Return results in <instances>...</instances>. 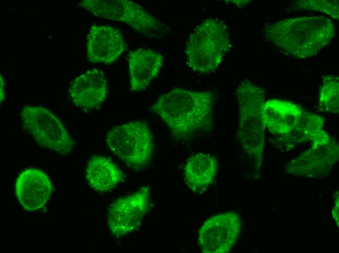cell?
Wrapping results in <instances>:
<instances>
[{
	"label": "cell",
	"instance_id": "277c9868",
	"mask_svg": "<svg viewBox=\"0 0 339 253\" xmlns=\"http://www.w3.org/2000/svg\"><path fill=\"white\" fill-rule=\"evenodd\" d=\"M236 95L239 110L238 137L243 149L259 171L264 147L265 127L262 109L265 91L245 79L239 85Z\"/></svg>",
	"mask_w": 339,
	"mask_h": 253
},
{
	"label": "cell",
	"instance_id": "8fae6325",
	"mask_svg": "<svg viewBox=\"0 0 339 253\" xmlns=\"http://www.w3.org/2000/svg\"><path fill=\"white\" fill-rule=\"evenodd\" d=\"M108 90L103 72L94 69L75 77L70 84L68 93L77 107L89 110L99 108L105 102Z\"/></svg>",
	"mask_w": 339,
	"mask_h": 253
},
{
	"label": "cell",
	"instance_id": "d6986e66",
	"mask_svg": "<svg viewBox=\"0 0 339 253\" xmlns=\"http://www.w3.org/2000/svg\"><path fill=\"white\" fill-rule=\"evenodd\" d=\"M339 76L334 75L323 77L319 90V108L321 111L339 112Z\"/></svg>",
	"mask_w": 339,
	"mask_h": 253
},
{
	"label": "cell",
	"instance_id": "7c38bea8",
	"mask_svg": "<svg viewBox=\"0 0 339 253\" xmlns=\"http://www.w3.org/2000/svg\"><path fill=\"white\" fill-rule=\"evenodd\" d=\"M53 188L45 172L35 168L22 171L15 183L17 198L23 209L27 211L42 208L49 199Z\"/></svg>",
	"mask_w": 339,
	"mask_h": 253
},
{
	"label": "cell",
	"instance_id": "ac0fdd59",
	"mask_svg": "<svg viewBox=\"0 0 339 253\" xmlns=\"http://www.w3.org/2000/svg\"><path fill=\"white\" fill-rule=\"evenodd\" d=\"M85 178L94 190L106 192L116 187L123 181L124 174L109 158L94 156L87 163Z\"/></svg>",
	"mask_w": 339,
	"mask_h": 253
},
{
	"label": "cell",
	"instance_id": "2e32d148",
	"mask_svg": "<svg viewBox=\"0 0 339 253\" xmlns=\"http://www.w3.org/2000/svg\"><path fill=\"white\" fill-rule=\"evenodd\" d=\"M302 111L301 107L290 102L269 100L263 106L262 120L265 128L271 133L282 135L292 129Z\"/></svg>",
	"mask_w": 339,
	"mask_h": 253
},
{
	"label": "cell",
	"instance_id": "8992f818",
	"mask_svg": "<svg viewBox=\"0 0 339 253\" xmlns=\"http://www.w3.org/2000/svg\"><path fill=\"white\" fill-rule=\"evenodd\" d=\"M78 5L96 17L126 23L147 36L160 37L169 30L139 4L129 0H84Z\"/></svg>",
	"mask_w": 339,
	"mask_h": 253
},
{
	"label": "cell",
	"instance_id": "3957f363",
	"mask_svg": "<svg viewBox=\"0 0 339 253\" xmlns=\"http://www.w3.org/2000/svg\"><path fill=\"white\" fill-rule=\"evenodd\" d=\"M231 46L225 23L218 18L206 19L194 29L188 39L187 64L197 73H210L217 69Z\"/></svg>",
	"mask_w": 339,
	"mask_h": 253
},
{
	"label": "cell",
	"instance_id": "44dd1931",
	"mask_svg": "<svg viewBox=\"0 0 339 253\" xmlns=\"http://www.w3.org/2000/svg\"><path fill=\"white\" fill-rule=\"evenodd\" d=\"M334 202L332 210L333 217L336 221V224L339 227V199L338 192H336L334 196Z\"/></svg>",
	"mask_w": 339,
	"mask_h": 253
},
{
	"label": "cell",
	"instance_id": "ba28073f",
	"mask_svg": "<svg viewBox=\"0 0 339 253\" xmlns=\"http://www.w3.org/2000/svg\"><path fill=\"white\" fill-rule=\"evenodd\" d=\"M149 199L150 188L145 186L113 203L107 214L108 226L112 234L120 237L138 228L147 212Z\"/></svg>",
	"mask_w": 339,
	"mask_h": 253
},
{
	"label": "cell",
	"instance_id": "30bf717a",
	"mask_svg": "<svg viewBox=\"0 0 339 253\" xmlns=\"http://www.w3.org/2000/svg\"><path fill=\"white\" fill-rule=\"evenodd\" d=\"M86 49L88 61L110 64L118 60L124 53L126 43L118 29L93 24L87 35Z\"/></svg>",
	"mask_w": 339,
	"mask_h": 253
},
{
	"label": "cell",
	"instance_id": "7a4b0ae2",
	"mask_svg": "<svg viewBox=\"0 0 339 253\" xmlns=\"http://www.w3.org/2000/svg\"><path fill=\"white\" fill-rule=\"evenodd\" d=\"M264 32L267 40L277 47L295 57L305 58L329 44L335 28L326 17H302L270 23Z\"/></svg>",
	"mask_w": 339,
	"mask_h": 253
},
{
	"label": "cell",
	"instance_id": "4fadbf2b",
	"mask_svg": "<svg viewBox=\"0 0 339 253\" xmlns=\"http://www.w3.org/2000/svg\"><path fill=\"white\" fill-rule=\"evenodd\" d=\"M339 158V145L333 140L317 147H311L291 161L285 170L293 175L316 178L328 172Z\"/></svg>",
	"mask_w": 339,
	"mask_h": 253
},
{
	"label": "cell",
	"instance_id": "52a82bcc",
	"mask_svg": "<svg viewBox=\"0 0 339 253\" xmlns=\"http://www.w3.org/2000/svg\"><path fill=\"white\" fill-rule=\"evenodd\" d=\"M20 117L23 128L43 148L65 155L75 142L60 120L42 106H25Z\"/></svg>",
	"mask_w": 339,
	"mask_h": 253
},
{
	"label": "cell",
	"instance_id": "ffe728a7",
	"mask_svg": "<svg viewBox=\"0 0 339 253\" xmlns=\"http://www.w3.org/2000/svg\"><path fill=\"white\" fill-rule=\"evenodd\" d=\"M294 6L296 9L320 11L339 19V0H300L295 2Z\"/></svg>",
	"mask_w": 339,
	"mask_h": 253
},
{
	"label": "cell",
	"instance_id": "5bb4252c",
	"mask_svg": "<svg viewBox=\"0 0 339 253\" xmlns=\"http://www.w3.org/2000/svg\"><path fill=\"white\" fill-rule=\"evenodd\" d=\"M164 61L160 53L151 49H138L128 56L131 90H144L158 74Z\"/></svg>",
	"mask_w": 339,
	"mask_h": 253
},
{
	"label": "cell",
	"instance_id": "9c48e42d",
	"mask_svg": "<svg viewBox=\"0 0 339 253\" xmlns=\"http://www.w3.org/2000/svg\"><path fill=\"white\" fill-rule=\"evenodd\" d=\"M239 215L227 212L208 218L199 232L198 243L204 253H226L231 249L240 234Z\"/></svg>",
	"mask_w": 339,
	"mask_h": 253
},
{
	"label": "cell",
	"instance_id": "6da1fadb",
	"mask_svg": "<svg viewBox=\"0 0 339 253\" xmlns=\"http://www.w3.org/2000/svg\"><path fill=\"white\" fill-rule=\"evenodd\" d=\"M213 93L174 88L161 95L151 107L177 139L186 140L213 126Z\"/></svg>",
	"mask_w": 339,
	"mask_h": 253
},
{
	"label": "cell",
	"instance_id": "9a60e30c",
	"mask_svg": "<svg viewBox=\"0 0 339 253\" xmlns=\"http://www.w3.org/2000/svg\"><path fill=\"white\" fill-rule=\"evenodd\" d=\"M323 118L315 113L302 111L292 129L287 133L279 135V141L284 147H290L305 142L311 141L312 147L327 144L330 139L321 128Z\"/></svg>",
	"mask_w": 339,
	"mask_h": 253
},
{
	"label": "cell",
	"instance_id": "e0dca14e",
	"mask_svg": "<svg viewBox=\"0 0 339 253\" xmlns=\"http://www.w3.org/2000/svg\"><path fill=\"white\" fill-rule=\"evenodd\" d=\"M218 168V162L213 156L205 153L193 154L184 168L185 182L192 191H203L213 182Z\"/></svg>",
	"mask_w": 339,
	"mask_h": 253
},
{
	"label": "cell",
	"instance_id": "5b68a950",
	"mask_svg": "<svg viewBox=\"0 0 339 253\" xmlns=\"http://www.w3.org/2000/svg\"><path fill=\"white\" fill-rule=\"evenodd\" d=\"M106 142L110 151L132 168L146 166L152 155V136L143 122L132 121L113 127L108 132Z\"/></svg>",
	"mask_w": 339,
	"mask_h": 253
}]
</instances>
